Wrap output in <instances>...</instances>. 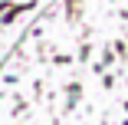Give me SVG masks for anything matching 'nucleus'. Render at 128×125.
<instances>
[]
</instances>
